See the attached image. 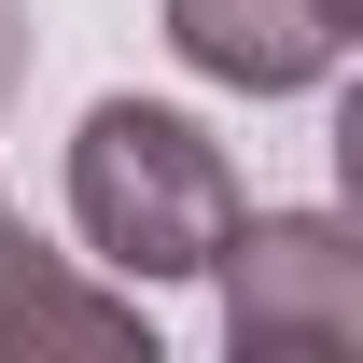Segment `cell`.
Masks as SVG:
<instances>
[{
  "label": "cell",
  "mask_w": 363,
  "mask_h": 363,
  "mask_svg": "<svg viewBox=\"0 0 363 363\" xmlns=\"http://www.w3.org/2000/svg\"><path fill=\"white\" fill-rule=\"evenodd\" d=\"M0 350H84V363H154V321L140 294H98L43 252V238L0 224Z\"/></svg>",
  "instance_id": "277c9868"
},
{
  "label": "cell",
  "mask_w": 363,
  "mask_h": 363,
  "mask_svg": "<svg viewBox=\"0 0 363 363\" xmlns=\"http://www.w3.org/2000/svg\"><path fill=\"white\" fill-rule=\"evenodd\" d=\"M70 224L112 279H210V252L238 224V168L168 98H98L70 140Z\"/></svg>",
  "instance_id": "6da1fadb"
},
{
  "label": "cell",
  "mask_w": 363,
  "mask_h": 363,
  "mask_svg": "<svg viewBox=\"0 0 363 363\" xmlns=\"http://www.w3.org/2000/svg\"><path fill=\"white\" fill-rule=\"evenodd\" d=\"M0 224H14V210H0Z\"/></svg>",
  "instance_id": "8992f818"
},
{
  "label": "cell",
  "mask_w": 363,
  "mask_h": 363,
  "mask_svg": "<svg viewBox=\"0 0 363 363\" xmlns=\"http://www.w3.org/2000/svg\"><path fill=\"white\" fill-rule=\"evenodd\" d=\"M350 14L363 0H168V56L196 84H238V98H294L350 56Z\"/></svg>",
  "instance_id": "3957f363"
},
{
  "label": "cell",
  "mask_w": 363,
  "mask_h": 363,
  "mask_svg": "<svg viewBox=\"0 0 363 363\" xmlns=\"http://www.w3.org/2000/svg\"><path fill=\"white\" fill-rule=\"evenodd\" d=\"M210 279H224L238 363H350L363 350V252L335 210H238Z\"/></svg>",
  "instance_id": "7a4b0ae2"
},
{
  "label": "cell",
  "mask_w": 363,
  "mask_h": 363,
  "mask_svg": "<svg viewBox=\"0 0 363 363\" xmlns=\"http://www.w3.org/2000/svg\"><path fill=\"white\" fill-rule=\"evenodd\" d=\"M28 84V0H0V98Z\"/></svg>",
  "instance_id": "5b68a950"
}]
</instances>
